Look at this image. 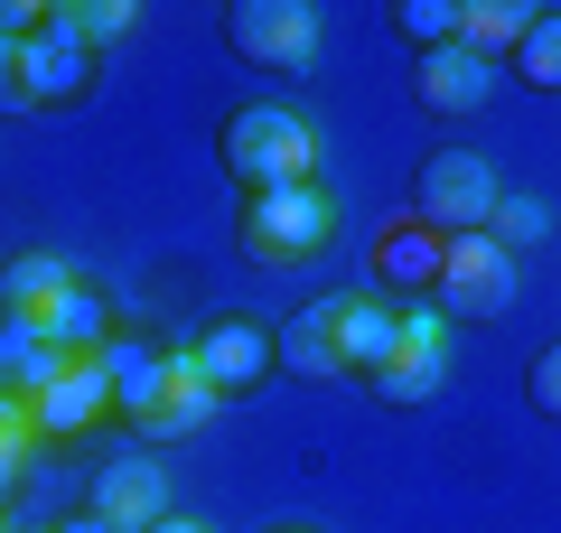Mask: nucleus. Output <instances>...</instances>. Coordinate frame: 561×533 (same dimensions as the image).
Returning a JSON list of instances; mask_svg holds the SVG:
<instances>
[{
  "label": "nucleus",
  "mask_w": 561,
  "mask_h": 533,
  "mask_svg": "<svg viewBox=\"0 0 561 533\" xmlns=\"http://www.w3.org/2000/svg\"><path fill=\"white\" fill-rule=\"evenodd\" d=\"M225 169H234L243 197H272V188H300V178H319V122L290 113V103H243L234 122H225Z\"/></svg>",
  "instance_id": "f257e3e1"
},
{
  "label": "nucleus",
  "mask_w": 561,
  "mask_h": 533,
  "mask_svg": "<svg viewBox=\"0 0 561 533\" xmlns=\"http://www.w3.org/2000/svg\"><path fill=\"white\" fill-rule=\"evenodd\" d=\"M234 243L262 262V272H300V262H319L328 243H337V197H328L319 178H300V188H272V197H243Z\"/></svg>",
  "instance_id": "f03ea898"
},
{
  "label": "nucleus",
  "mask_w": 561,
  "mask_h": 533,
  "mask_svg": "<svg viewBox=\"0 0 561 533\" xmlns=\"http://www.w3.org/2000/svg\"><path fill=\"white\" fill-rule=\"evenodd\" d=\"M496 169H486L478 150H431L412 178V225H431V235H486V216H496Z\"/></svg>",
  "instance_id": "7ed1b4c3"
},
{
  "label": "nucleus",
  "mask_w": 561,
  "mask_h": 533,
  "mask_svg": "<svg viewBox=\"0 0 561 533\" xmlns=\"http://www.w3.org/2000/svg\"><path fill=\"white\" fill-rule=\"evenodd\" d=\"M10 57H20V103H84V94H94V76H103V57L84 47L76 0H57V10L38 20V38L10 47Z\"/></svg>",
  "instance_id": "20e7f679"
},
{
  "label": "nucleus",
  "mask_w": 561,
  "mask_h": 533,
  "mask_svg": "<svg viewBox=\"0 0 561 533\" xmlns=\"http://www.w3.org/2000/svg\"><path fill=\"white\" fill-rule=\"evenodd\" d=\"M179 365H187V375H197L206 394L225 402V394H253V384H262V375L280 365V337L262 328V318L225 309V318H206V328H197V337L179 347Z\"/></svg>",
  "instance_id": "39448f33"
},
{
  "label": "nucleus",
  "mask_w": 561,
  "mask_h": 533,
  "mask_svg": "<svg viewBox=\"0 0 561 533\" xmlns=\"http://www.w3.org/2000/svg\"><path fill=\"white\" fill-rule=\"evenodd\" d=\"M225 47L243 66H262V76H309L319 66V10L309 0H234Z\"/></svg>",
  "instance_id": "423d86ee"
},
{
  "label": "nucleus",
  "mask_w": 561,
  "mask_h": 533,
  "mask_svg": "<svg viewBox=\"0 0 561 533\" xmlns=\"http://www.w3.org/2000/svg\"><path fill=\"white\" fill-rule=\"evenodd\" d=\"M440 318H505L515 309V253L496 235H449L440 243V281H431Z\"/></svg>",
  "instance_id": "0eeeda50"
},
{
  "label": "nucleus",
  "mask_w": 561,
  "mask_h": 533,
  "mask_svg": "<svg viewBox=\"0 0 561 533\" xmlns=\"http://www.w3.org/2000/svg\"><path fill=\"white\" fill-rule=\"evenodd\" d=\"M365 384H375L383 402H431L449 384V318L440 309H402V347L383 355Z\"/></svg>",
  "instance_id": "6e6552de"
},
{
  "label": "nucleus",
  "mask_w": 561,
  "mask_h": 533,
  "mask_svg": "<svg viewBox=\"0 0 561 533\" xmlns=\"http://www.w3.org/2000/svg\"><path fill=\"white\" fill-rule=\"evenodd\" d=\"M84 514H103V533H150L169 514L160 458H103V468H94V506H84Z\"/></svg>",
  "instance_id": "1a4fd4ad"
},
{
  "label": "nucleus",
  "mask_w": 561,
  "mask_h": 533,
  "mask_svg": "<svg viewBox=\"0 0 561 533\" xmlns=\"http://www.w3.org/2000/svg\"><path fill=\"white\" fill-rule=\"evenodd\" d=\"M94 365H103V384H113V412H131V431L160 412V394L179 384V347H150V337H113Z\"/></svg>",
  "instance_id": "9d476101"
},
{
  "label": "nucleus",
  "mask_w": 561,
  "mask_h": 533,
  "mask_svg": "<svg viewBox=\"0 0 561 533\" xmlns=\"http://www.w3.org/2000/svg\"><path fill=\"white\" fill-rule=\"evenodd\" d=\"M328 337H337V365H346V375H375L383 355L402 347V309H393V299H375V291H346V299H328Z\"/></svg>",
  "instance_id": "9b49d317"
},
{
  "label": "nucleus",
  "mask_w": 561,
  "mask_h": 533,
  "mask_svg": "<svg viewBox=\"0 0 561 533\" xmlns=\"http://www.w3.org/2000/svg\"><path fill=\"white\" fill-rule=\"evenodd\" d=\"M103 412H113V384H103V365H94V355H76V365H66L57 384H38V394H28V421H38V431H57V440L94 431Z\"/></svg>",
  "instance_id": "f8f14e48"
},
{
  "label": "nucleus",
  "mask_w": 561,
  "mask_h": 533,
  "mask_svg": "<svg viewBox=\"0 0 561 533\" xmlns=\"http://www.w3.org/2000/svg\"><path fill=\"white\" fill-rule=\"evenodd\" d=\"M412 94H421V113H478L486 94H496V66L486 57H468V47H440V57H421L412 66Z\"/></svg>",
  "instance_id": "ddd939ff"
},
{
  "label": "nucleus",
  "mask_w": 561,
  "mask_h": 533,
  "mask_svg": "<svg viewBox=\"0 0 561 533\" xmlns=\"http://www.w3.org/2000/svg\"><path fill=\"white\" fill-rule=\"evenodd\" d=\"M57 375H66V355L47 347V328L0 309V384H10V394H38V384H57Z\"/></svg>",
  "instance_id": "4468645a"
},
{
  "label": "nucleus",
  "mask_w": 561,
  "mask_h": 533,
  "mask_svg": "<svg viewBox=\"0 0 561 533\" xmlns=\"http://www.w3.org/2000/svg\"><path fill=\"white\" fill-rule=\"evenodd\" d=\"M66 291H76V272H66L57 253H10L0 262V309L10 318H38L47 299H66Z\"/></svg>",
  "instance_id": "2eb2a0df"
},
{
  "label": "nucleus",
  "mask_w": 561,
  "mask_h": 533,
  "mask_svg": "<svg viewBox=\"0 0 561 533\" xmlns=\"http://www.w3.org/2000/svg\"><path fill=\"white\" fill-rule=\"evenodd\" d=\"M524 29H534V10H524V0H459V47L468 57H515V38Z\"/></svg>",
  "instance_id": "dca6fc26"
},
{
  "label": "nucleus",
  "mask_w": 561,
  "mask_h": 533,
  "mask_svg": "<svg viewBox=\"0 0 561 533\" xmlns=\"http://www.w3.org/2000/svg\"><path fill=\"white\" fill-rule=\"evenodd\" d=\"M280 375H309V384H337L346 375V365H337V337H328V299L280 328Z\"/></svg>",
  "instance_id": "f3484780"
},
{
  "label": "nucleus",
  "mask_w": 561,
  "mask_h": 533,
  "mask_svg": "<svg viewBox=\"0 0 561 533\" xmlns=\"http://www.w3.org/2000/svg\"><path fill=\"white\" fill-rule=\"evenodd\" d=\"M375 272H383V281H402V291H431V281H440V235L402 216L393 235L375 243Z\"/></svg>",
  "instance_id": "a211bd4d"
},
{
  "label": "nucleus",
  "mask_w": 561,
  "mask_h": 533,
  "mask_svg": "<svg viewBox=\"0 0 561 533\" xmlns=\"http://www.w3.org/2000/svg\"><path fill=\"white\" fill-rule=\"evenodd\" d=\"M505 66H515L524 84H542V94H561V10H534V29L515 38Z\"/></svg>",
  "instance_id": "6ab92c4d"
},
{
  "label": "nucleus",
  "mask_w": 561,
  "mask_h": 533,
  "mask_svg": "<svg viewBox=\"0 0 561 533\" xmlns=\"http://www.w3.org/2000/svg\"><path fill=\"white\" fill-rule=\"evenodd\" d=\"M206 412H216V394H206V384L179 365V384L160 394V412L140 421V431H150V440H187V431H206Z\"/></svg>",
  "instance_id": "aec40b11"
},
{
  "label": "nucleus",
  "mask_w": 561,
  "mask_h": 533,
  "mask_svg": "<svg viewBox=\"0 0 561 533\" xmlns=\"http://www.w3.org/2000/svg\"><path fill=\"white\" fill-rule=\"evenodd\" d=\"M393 29L421 47V57H440V47H459V0H402Z\"/></svg>",
  "instance_id": "412c9836"
},
{
  "label": "nucleus",
  "mask_w": 561,
  "mask_h": 533,
  "mask_svg": "<svg viewBox=\"0 0 561 533\" xmlns=\"http://www.w3.org/2000/svg\"><path fill=\"white\" fill-rule=\"evenodd\" d=\"M486 235H496L505 253H515V243H542V235H552V206H542V197H496Z\"/></svg>",
  "instance_id": "4be33fe9"
},
{
  "label": "nucleus",
  "mask_w": 561,
  "mask_h": 533,
  "mask_svg": "<svg viewBox=\"0 0 561 533\" xmlns=\"http://www.w3.org/2000/svg\"><path fill=\"white\" fill-rule=\"evenodd\" d=\"M76 20H84V47L103 57V47H122L140 29V10H131V0H76Z\"/></svg>",
  "instance_id": "5701e85b"
},
{
  "label": "nucleus",
  "mask_w": 561,
  "mask_h": 533,
  "mask_svg": "<svg viewBox=\"0 0 561 533\" xmlns=\"http://www.w3.org/2000/svg\"><path fill=\"white\" fill-rule=\"evenodd\" d=\"M534 412H552V421H561V347H542V355H534Z\"/></svg>",
  "instance_id": "b1692460"
},
{
  "label": "nucleus",
  "mask_w": 561,
  "mask_h": 533,
  "mask_svg": "<svg viewBox=\"0 0 561 533\" xmlns=\"http://www.w3.org/2000/svg\"><path fill=\"white\" fill-rule=\"evenodd\" d=\"M38 431V421H28V394H10V384H0V440H28Z\"/></svg>",
  "instance_id": "393cba45"
},
{
  "label": "nucleus",
  "mask_w": 561,
  "mask_h": 533,
  "mask_svg": "<svg viewBox=\"0 0 561 533\" xmlns=\"http://www.w3.org/2000/svg\"><path fill=\"white\" fill-rule=\"evenodd\" d=\"M20 468H28V440H0V506H10V487H20Z\"/></svg>",
  "instance_id": "a878e982"
},
{
  "label": "nucleus",
  "mask_w": 561,
  "mask_h": 533,
  "mask_svg": "<svg viewBox=\"0 0 561 533\" xmlns=\"http://www.w3.org/2000/svg\"><path fill=\"white\" fill-rule=\"evenodd\" d=\"M10 103H20V57L0 47V113H10Z\"/></svg>",
  "instance_id": "bb28decb"
},
{
  "label": "nucleus",
  "mask_w": 561,
  "mask_h": 533,
  "mask_svg": "<svg viewBox=\"0 0 561 533\" xmlns=\"http://www.w3.org/2000/svg\"><path fill=\"white\" fill-rule=\"evenodd\" d=\"M150 533H206V524H197V514H160V524H150Z\"/></svg>",
  "instance_id": "cd10ccee"
},
{
  "label": "nucleus",
  "mask_w": 561,
  "mask_h": 533,
  "mask_svg": "<svg viewBox=\"0 0 561 533\" xmlns=\"http://www.w3.org/2000/svg\"><path fill=\"white\" fill-rule=\"evenodd\" d=\"M57 533H103V514H66V524Z\"/></svg>",
  "instance_id": "c85d7f7f"
},
{
  "label": "nucleus",
  "mask_w": 561,
  "mask_h": 533,
  "mask_svg": "<svg viewBox=\"0 0 561 533\" xmlns=\"http://www.w3.org/2000/svg\"><path fill=\"white\" fill-rule=\"evenodd\" d=\"M280 533H309V524H280Z\"/></svg>",
  "instance_id": "c756f323"
},
{
  "label": "nucleus",
  "mask_w": 561,
  "mask_h": 533,
  "mask_svg": "<svg viewBox=\"0 0 561 533\" xmlns=\"http://www.w3.org/2000/svg\"><path fill=\"white\" fill-rule=\"evenodd\" d=\"M0 533H10V514H0Z\"/></svg>",
  "instance_id": "7c9ffc66"
},
{
  "label": "nucleus",
  "mask_w": 561,
  "mask_h": 533,
  "mask_svg": "<svg viewBox=\"0 0 561 533\" xmlns=\"http://www.w3.org/2000/svg\"><path fill=\"white\" fill-rule=\"evenodd\" d=\"M10 533H28V524H10Z\"/></svg>",
  "instance_id": "2f4dec72"
}]
</instances>
